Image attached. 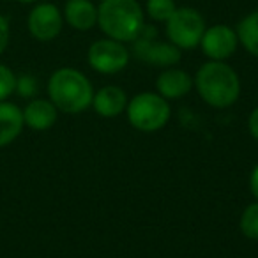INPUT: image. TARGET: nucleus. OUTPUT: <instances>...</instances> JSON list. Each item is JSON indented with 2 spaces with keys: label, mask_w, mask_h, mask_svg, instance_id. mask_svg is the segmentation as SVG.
<instances>
[{
  "label": "nucleus",
  "mask_w": 258,
  "mask_h": 258,
  "mask_svg": "<svg viewBox=\"0 0 258 258\" xmlns=\"http://www.w3.org/2000/svg\"><path fill=\"white\" fill-rule=\"evenodd\" d=\"M198 96L212 108H228L240 96V80L226 62L209 60L200 66L193 80Z\"/></svg>",
  "instance_id": "obj_1"
},
{
  "label": "nucleus",
  "mask_w": 258,
  "mask_h": 258,
  "mask_svg": "<svg viewBox=\"0 0 258 258\" xmlns=\"http://www.w3.org/2000/svg\"><path fill=\"white\" fill-rule=\"evenodd\" d=\"M97 25L110 39L133 43L145 27V11L138 0H103L97 6Z\"/></svg>",
  "instance_id": "obj_2"
},
{
  "label": "nucleus",
  "mask_w": 258,
  "mask_h": 258,
  "mask_svg": "<svg viewBox=\"0 0 258 258\" xmlns=\"http://www.w3.org/2000/svg\"><path fill=\"white\" fill-rule=\"evenodd\" d=\"M48 97L64 113H82L92 106L90 80L75 68H60L48 80Z\"/></svg>",
  "instance_id": "obj_3"
},
{
  "label": "nucleus",
  "mask_w": 258,
  "mask_h": 258,
  "mask_svg": "<svg viewBox=\"0 0 258 258\" xmlns=\"http://www.w3.org/2000/svg\"><path fill=\"white\" fill-rule=\"evenodd\" d=\"M127 120L138 131L144 133H156L163 129L170 120L172 108L168 101L158 92H142L137 94L131 101H127Z\"/></svg>",
  "instance_id": "obj_4"
},
{
  "label": "nucleus",
  "mask_w": 258,
  "mask_h": 258,
  "mask_svg": "<svg viewBox=\"0 0 258 258\" xmlns=\"http://www.w3.org/2000/svg\"><path fill=\"white\" fill-rule=\"evenodd\" d=\"M207 29L200 11L195 8H177L166 20V37L179 50H193L200 46V41Z\"/></svg>",
  "instance_id": "obj_5"
},
{
  "label": "nucleus",
  "mask_w": 258,
  "mask_h": 258,
  "mask_svg": "<svg viewBox=\"0 0 258 258\" xmlns=\"http://www.w3.org/2000/svg\"><path fill=\"white\" fill-rule=\"evenodd\" d=\"M133 55L144 64L156 68H172L180 60V50L170 41L158 39V29L154 25H145L138 37L133 41Z\"/></svg>",
  "instance_id": "obj_6"
},
{
  "label": "nucleus",
  "mask_w": 258,
  "mask_h": 258,
  "mask_svg": "<svg viewBox=\"0 0 258 258\" xmlns=\"http://www.w3.org/2000/svg\"><path fill=\"white\" fill-rule=\"evenodd\" d=\"M129 58H131V53L125 48V44L110 39V37L94 41L87 53L89 66L101 75H117L124 71L129 64Z\"/></svg>",
  "instance_id": "obj_7"
},
{
  "label": "nucleus",
  "mask_w": 258,
  "mask_h": 258,
  "mask_svg": "<svg viewBox=\"0 0 258 258\" xmlns=\"http://www.w3.org/2000/svg\"><path fill=\"white\" fill-rule=\"evenodd\" d=\"M64 27V15L51 2H41L32 8L27 16V29L34 39L50 43L57 39Z\"/></svg>",
  "instance_id": "obj_8"
},
{
  "label": "nucleus",
  "mask_w": 258,
  "mask_h": 258,
  "mask_svg": "<svg viewBox=\"0 0 258 258\" xmlns=\"http://www.w3.org/2000/svg\"><path fill=\"white\" fill-rule=\"evenodd\" d=\"M237 46H239L237 32L232 27L225 25V23L207 27L204 32V37L200 41L202 51H204V55L209 60L225 62L226 58H230L235 53Z\"/></svg>",
  "instance_id": "obj_9"
},
{
  "label": "nucleus",
  "mask_w": 258,
  "mask_h": 258,
  "mask_svg": "<svg viewBox=\"0 0 258 258\" xmlns=\"http://www.w3.org/2000/svg\"><path fill=\"white\" fill-rule=\"evenodd\" d=\"M22 111L25 125L34 131H48L58 117L57 106L50 99H32Z\"/></svg>",
  "instance_id": "obj_10"
},
{
  "label": "nucleus",
  "mask_w": 258,
  "mask_h": 258,
  "mask_svg": "<svg viewBox=\"0 0 258 258\" xmlns=\"http://www.w3.org/2000/svg\"><path fill=\"white\" fill-rule=\"evenodd\" d=\"M193 87V78L182 69L168 68L156 80V90L165 99H180L189 94Z\"/></svg>",
  "instance_id": "obj_11"
},
{
  "label": "nucleus",
  "mask_w": 258,
  "mask_h": 258,
  "mask_svg": "<svg viewBox=\"0 0 258 258\" xmlns=\"http://www.w3.org/2000/svg\"><path fill=\"white\" fill-rule=\"evenodd\" d=\"M127 106V96L125 92L117 85H106L94 92L92 97V108L97 115L104 118H113L120 115Z\"/></svg>",
  "instance_id": "obj_12"
},
{
  "label": "nucleus",
  "mask_w": 258,
  "mask_h": 258,
  "mask_svg": "<svg viewBox=\"0 0 258 258\" xmlns=\"http://www.w3.org/2000/svg\"><path fill=\"white\" fill-rule=\"evenodd\" d=\"M62 15L64 22L80 32H87L97 25V8L90 0H68Z\"/></svg>",
  "instance_id": "obj_13"
},
{
  "label": "nucleus",
  "mask_w": 258,
  "mask_h": 258,
  "mask_svg": "<svg viewBox=\"0 0 258 258\" xmlns=\"http://www.w3.org/2000/svg\"><path fill=\"white\" fill-rule=\"evenodd\" d=\"M23 127L22 108L9 101H0V149L11 145L22 135Z\"/></svg>",
  "instance_id": "obj_14"
},
{
  "label": "nucleus",
  "mask_w": 258,
  "mask_h": 258,
  "mask_svg": "<svg viewBox=\"0 0 258 258\" xmlns=\"http://www.w3.org/2000/svg\"><path fill=\"white\" fill-rule=\"evenodd\" d=\"M235 32L239 44H242L251 55L258 57V9L240 20Z\"/></svg>",
  "instance_id": "obj_15"
},
{
  "label": "nucleus",
  "mask_w": 258,
  "mask_h": 258,
  "mask_svg": "<svg viewBox=\"0 0 258 258\" xmlns=\"http://www.w3.org/2000/svg\"><path fill=\"white\" fill-rule=\"evenodd\" d=\"M175 0H147L145 13L154 22H165L175 13Z\"/></svg>",
  "instance_id": "obj_16"
},
{
  "label": "nucleus",
  "mask_w": 258,
  "mask_h": 258,
  "mask_svg": "<svg viewBox=\"0 0 258 258\" xmlns=\"http://www.w3.org/2000/svg\"><path fill=\"white\" fill-rule=\"evenodd\" d=\"M239 225H240V232H242L247 239L258 240V202L249 204L244 209Z\"/></svg>",
  "instance_id": "obj_17"
},
{
  "label": "nucleus",
  "mask_w": 258,
  "mask_h": 258,
  "mask_svg": "<svg viewBox=\"0 0 258 258\" xmlns=\"http://www.w3.org/2000/svg\"><path fill=\"white\" fill-rule=\"evenodd\" d=\"M37 89H39V85H37V80L34 75L23 73V75L16 76L15 92L18 94L20 97H23V99H32L37 94Z\"/></svg>",
  "instance_id": "obj_18"
},
{
  "label": "nucleus",
  "mask_w": 258,
  "mask_h": 258,
  "mask_svg": "<svg viewBox=\"0 0 258 258\" xmlns=\"http://www.w3.org/2000/svg\"><path fill=\"white\" fill-rule=\"evenodd\" d=\"M16 75L11 68L0 62V101H8L9 96L15 94Z\"/></svg>",
  "instance_id": "obj_19"
},
{
  "label": "nucleus",
  "mask_w": 258,
  "mask_h": 258,
  "mask_svg": "<svg viewBox=\"0 0 258 258\" xmlns=\"http://www.w3.org/2000/svg\"><path fill=\"white\" fill-rule=\"evenodd\" d=\"M9 39H11V25H9V20L6 18L4 15H0V55L8 50Z\"/></svg>",
  "instance_id": "obj_20"
},
{
  "label": "nucleus",
  "mask_w": 258,
  "mask_h": 258,
  "mask_svg": "<svg viewBox=\"0 0 258 258\" xmlns=\"http://www.w3.org/2000/svg\"><path fill=\"white\" fill-rule=\"evenodd\" d=\"M247 127H249V133L254 140H258V106L251 111L249 118H247Z\"/></svg>",
  "instance_id": "obj_21"
},
{
  "label": "nucleus",
  "mask_w": 258,
  "mask_h": 258,
  "mask_svg": "<svg viewBox=\"0 0 258 258\" xmlns=\"http://www.w3.org/2000/svg\"><path fill=\"white\" fill-rule=\"evenodd\" d=\"M249 189H251L253 197L256 198V202H258V165L254 166L253 172H251V175H249Z\"/></svg>",
  "instance_id": "obj_22"
},
{
  "label": "nucleus",
  "mask_w": 258,
  "mask_h": 258,
  "mask_svg": "<svg viewBox=\"0 0 258 258\" xmlns=\"http://www.w3.org/2000/svg\"><path fill=\"white\" fill-rule=\"evenodd\" d=\"M16 2H20V4H36L39 0H16Z\"/></svg>",
  "instance_id": "obj_23"
}]
</instances>
